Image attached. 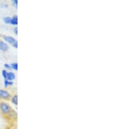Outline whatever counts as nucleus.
Segmentation results:
<instances>
[{
	"label": "nucleus",
	"mask_w": 117,
	"mask_h": 129,
	"mask_svg": "<svg viewBox=\"0 0 117 129\" xmlns=\"http://www.w3.org/2000/svg\"><path fill=\"white\" fill-rule=\"evenodd\" d=\"M14 111V109L11 107V106L7 101H0V112L2 113L3 117L8 119L11 113Z\"/></svg>",
	"instance_id": "obj_1"
},
{
	"label": "nucleus",
	"mask_w": 117,
	"mask_h": 129,
	"mask_svg": "<svg viewBox=\"0 0 117 129\" xmlns=\"http://www.w3.org/2000/svg\"><path fill=\"white\" fill-rule=\"evenodd\" d=\"M12 93L7 89H0V101H9L11 99Z\"/></svg>",
	"instance_id": "obj_2"
},
{
	"label": "nucleus",
	"mask_w": 117,
	"mask_h": 129,
	"mask_svg": "<svg viewBox=\"0 0 117 129\" xmlns=\"http://www.w3.org/2000/svg\"><path fill=\"white\" fill-rule=\"evenodd\" d=\"M3 41H5V43H7L8 44H12L13 45L14 43H15L16 41V39L15 38L13 37L12 36H7V35H4L3 36Z\"/></svg>",
	"instance_id": "obj_3"
},
{
	"label": "nucleus",
	"mask_w": 117,
	"mask_h": 129,
	"mask_svg": "<svg viewBox=\"0 0 117 129\" xmlns=\"http://www.w3.org/2000/svg\"><path fill=\"white\" fill-rule=\"evenodd\" d=\"M9 50V45L5 43L3 40H0V51L2 52H7Z\"/></svg>",
	"instance_id": "obj_4"
},
{
	"label": "nucleus",
	"mask_w": 117,
	"mask_h": 129,
	"mask_svg": "<svg viewBox=\"0 0 117 129\" xmlns=\"http://www.w3.org/2000/svg\"><path fill=\"white\" fill-rule=\"evenodd\" d=\"M16 79V74L14 72L9 71L7 72V80L9 81H14Z\"/></svg>",
	"instance_id": "obj_5"
},
{
	"label": "nucleus",
	"mask_w": 117,
	"mask_h": 129,
	"mask_svg": "<svg viewBox=\"0 0 117 129\" xmlns=\"http://www.w3.org/2000/svg\"><path fill=\"white\" fill-rule=\"evenodd\" d=\"M11 102H12V104H14V106L18 105V94H14L11 96V99H10Z\"/></svg>",
	"instance_id": "obj_6"
},
{
	"label": "nucleus",
	"mask_w": 117,
	"mask_h": 129,
	"mask_svg": "<svg viewBox=\"0 0 117 129\" xmlns=\"http://www.w3.org/2000/svg\"><path fill=\"white\" fill-rule=\"evenodd\" d=\"M11 24L13 25H18V16L17 15H14L13 17L11 18Z\"/></svg>",
	"instance_id": "obj_7"
},
{
	"label": "nucleus",
	"mask_w": 117,
	"mask_h": 129,
	"mask_svg": "<svg viewBox=\"0 0 117 129\" xmlns=\"http://www.w3.org/2000/svg\"><path fill=\"white\" fill-rule=\"evenodd\" d=\"M13 84H14L13 81H9L7 80H4V87H5V88H7L9 86H13Z\"/></svg>",
	"instance_id": "obj_8"
},
{
	"label": "nucleus",
	"mask_w": 117,
	"mask_h": 129,
	"mask_svg": "<svg viewBox=\"0 0 117 129\" xmlns=\"http://www.w3.org/2000/svg\"><path fill=\"white\" fill-rule=\"evenodd\" d=\"M11 17H10V16H5L3 18V22H5L6 24H11Z\"/></svg>",
	"instance_id": "obj_9"
},
{
	"label": "nucleus",
	"mask_w": 117,
	"mask_h": 129,
	"mask_svg": "<svg viewBox=\"0 0 117 129\" xmlns=\"http://www.w3.org/2000/svg\"><path fill=\"white\" fill-rule=\"evenodd\" d=\"M11 69H13L14 71H18V63H13L11 64Z\"/></svg>",
	"instance_id": "obj_10"
},
{
	"label": "nucleus",
	"mask_w": 117,
	"mask_h": 129,
	"mask_svg": "<svg viewBox=\"0 0 117 129\" xmlns=\"http://www.w3.org/2000/svg\"><path fill=\"white\" fill-rule=\"evenodd\" d=\"M7 72L8 71L7 70L4 69L2 71V76L3 77V78L5 79V80H7Z\"/></svg>",
	"instance_id": "obj_11"
},
{
	"label": "nucleus",
	"mask_w": 117,
	"mask_h": 129,
	"mask_svg": "<svg viewBox=\"0 0 117 129\" xmlns=\"http://www.w3.org/2000/svg\"><path fill=\"white\" fill-rule=\"evenodd\" d=\"M4 67H5V70H11V64H8V63H5L4 64Z\"/></svg>",
	"instance_id": "obj_12"
},
{
	"label": "nucleus",
	"mask_w": 117,
	"mask_h": 129,
	"mask_svg": "<svg viewBox=\"0 0 117 129\" xmlns=\"http://www.w3.org/2000/svg\"><path fill=\"white\" fill-rule=\"evenodd\" d=\"M12 4L14 5L15 7L17 8V6H18V0H12V2H11Z\"/></svg>",
	"instance_id": "obj_13"
},
{
	"label": "nucleus",
	"mask_w": 117,
	"mask_h": 129,
	"mask_svg": "<svg viewBox=\"0 0 117 129\" xmlns=\"http://www.w3.org/2000/svg\"><path fill=\"white\" fill-rule=\"evenodd\" d=\"M13 47H14L15 49H17V48H18V41H16L15 43H14V44H13Z\"/></svg>",
	"instance_id": "obj_14"
},
{
	"label": "nucleus",
	"mask_w": 117,
	"mask_h": 129,
	"mask_svg": "<svg viewBox=\"0 0 117 129\" xmlns=\"http://www.w3.org/2000/svg\"><path fill=\"white\" fill-rule=\"evenodd\" d=\"M14 33L15 35H18V27H15L14 28Z\"/></svg>",
	"instance_id": "obj_15"
},
{
	"label": "nucleus",
	"mask_w": 117,
	"mask_h": 129,
	"mask_svg": "<svg viewBox=\"0 0 117 129\" xmlns=\"http://www.w3.org/2000/svg\"><path fill=\"white\" fill-rule=\"evenodd\" d=\"M0 5H1L2 7H4V8H7V7H8L7 4H5V3H2Z\"/></svg>",
	"instance_id": "obj_16"
}]
</instances>
